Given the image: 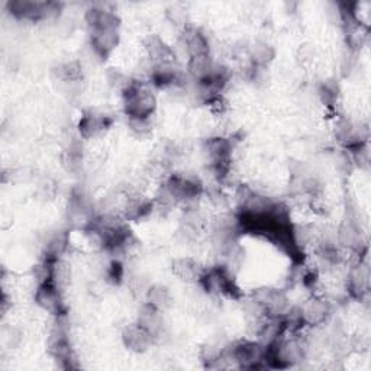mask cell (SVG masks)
<instances>
[{
	"instance_id": "obj_9",
	"label": "cell",
	"mask_w": 371,
	"mask_h": 371,
	"mask_svg": "<svg viewBox=\"0 0 371 371\" xmlns=\"http://www.w3.org/2000/svg\"><path fill=\"white\" fill-rule=\"evenodd\" d=\"M37 301L41 308L51 313H57L61 309V290L50 278L44 280L37 292Z\"/></svg>"
},
{
	"instance_id": "obj_18",
	"label": "cell",
	"mask_w": 371,
	"mask_h": 371,
	"mask_svg": "<svg viewBox=\"0 0 371 371\" xmlns=\"http://www.w3.org/2000/svg\"><path fill=\"white\" fill-rule=\"evenodd\" d=\"M251 57L255 61V64L266 65L273 60L274 50L271 48V45L266 42H257L251 46Z\"/></svg>"
},
{
	"instance_id": "obj_3",
	"label": "cell",
	"mask_w": 371,
	"mask_h": 371,
	"mask_svg": "<svg viewBox=\"0 0 371 371\" xmlns=\"http://www.w3.org/2000/svg\"><path fill=\"white\" fill-rule=\"evenodd\" d=\"M164 188L177 202H190L202 195V183L195 176L173 174Z\"/></svg>"
},
{
	"instance_id": "obj_12",
	"label": "cell",
	"mask_w": 371,
	"mask_h": 371,
	"mask_svg": "<svg viewBox=\"0 0 371 371\" xmlns=\"http://www.w3.org/2000/svg\"><path fill=\"white\" fill-rule=\"evenodd\" d=\"M136 322L155 338L162 331V311L150 304H144L138 312Z\"/></svg>"
},
{
	"instance_id": "obj_21",
	"label": "cell",
	"mask_w": 371,
	"mask_h": 371,
	"mask_svg": "<svg viewBox=\"0 0 371 371\" xmlns=\"http://www.w3.org/2000/svg\"><path fill=\"white\" fill-rule=\"evenodd\" d=\"M108 277L110 278V282L113 283H119L121 278L124 277V268H122V264L118 263V261H113L109 267V271H108Z\"/></svg>"
},
{
	"instance_id": "obj_13",
	"label": "cell",
	"mask_w": 371,
	"mask_h": 371,
	"mask_svg": "<svg viewBox=\"0 0 371 371\" xmlns=\"http://www.w3.org/2000/svg\"><path fill=\"white\" fill-rule=\"evenodd\" d=\"M110 124L112 121L108 118V116L89 113L83 116L79 128H80V134L84 138H91V136H96L100 132H103Z\"/></svg>"
},
{
	"instance_id": "obj_15",
	"label": "cell",
	"mask_w": 371,
	"mask_h": 371,
	"mask_svg": "<svg viewBox=\"0 0 371 371\" xmlns=\"http://www.w3.org/2000/svg\"><path fill=\"white\" fill-rule=\"evenodd\" d=\"M147 304L155 306L157 309L164 312L173 304V296L170 290L162 285H154L147 290Z\"/></svg>"
},
{
	"instance_id": "obj_20",
	"label": "cell",
	"mask_w": 371,
	"mask_h": 371,
	"mask_svg": "<svg viewBox=\"0 0 371 371\" xmlns=\"http://www.w3.org/2000/svg\"><path fill=\"white\" fill-rule=\"evenodd\" d=\"M58 72L64 80H76L80 77V68H74V64H65Z\"/></svg>"
},
{
	"instance_id": "obj_19",
	"label": "cell",
	"mask_w": 371,
	"mask_h": 371,
	"mask_svg": "<svg viewBox=\"0 0 371 371\" xmlns=\"http://www.w3.org/2000/svg\"><path fill=\"white\" fill-rule=\"evenodd\" d=\"M319 95L325 103H328L331 106L338 98V86H335L334 83H328V82L323 83L320 86Z\"/></svg>"
},
{
	"instance_id": "obj_6",
	"label": "cell",
	"mask_w": 371,
	"mask_h": 371,
	"mask_svg": "<svg viewBox=\"0 0 371 371\" xmlns=\"http://www.w3.org/2000/svg\"><path fill=\"white\" fill-rule=\"evenodd\" d=\"M9 9L12 15L20 19H41L50 16L51 13L57 12L56 4H41V2H11Z\"/></svg>"
},
{
	"instance_id": "obj_11",
	"label": "cell",
	"mask_w": 371,
	"mask_h": 371,
	"mask_svg": "<svg viewBox=\"0 0 371 371\" xmlns=\"http://www.w3.org/2000/svg\"><path fill=\"white\" fill-rule=\"evenodd\" d=\"M173 273L181 282L193 283L200 280L204 271L196 260L190 257H181L173 261Z\"/></svg>"
},
{
	"instance_id": "obj_1",
	"label": "cell",
	"mask_w": 371,
	"mask_h": 371,
	"mask_svg": "<svg viewBox=\"0 0 371 371\" xmlns=\"http://www.w3.org/2000/svg\"><path fill=\"white\" fill-rule=\"evenodd\" d=\"M87 25L90 28L91 45L95 51L106 57L119 42V19L115 13L93 8L86 15Z\"/></svg>"
},
{
	"instance_id": "obj_2",
	"label": "cell",
	"mask_w": 371,
	"mask_h": 371,
	"mask_svg": "<svg viewBox=\"0 0 371 371\" xmlns=\"http://www.w3.org/2000/svg\"><path fill=\"white\" fill-rule=\"evenodd\" d=\"M155 103L152 93L141 84L131 82L124 89V106L129 119H150L155 110Z\"/></svg>"
},
{
	"instance_id": "obj_7",
	"label": "cell",
	"mask_w": 371,
	"mask_h": 371,
	"mask_svg": "<svg viewBox=\"0 0 371 371\" xmlns=\"http://www.w3.org/2000/svg\"><path fill=\"white\" fill-rule=\"evenodd\" d=\"M122 339L128 350L134 353H145L152 344L154 337L138 322L128 325L122 332Z\"/></svg>"
},
{
	"instance_id": "obj_8",
	"label": "cell",
	"mask_w": 371,
	"mask_h": 371,
	"mask_svg": "<svg viewBox=\"0 0 371 371\" xmlns=\"http://www.w3.org/2000/svg\"><path fill=\"white\" fill-rule=\"evenodd\" d=\"M330 313H331V306L328 301L323 299H318V297L308 300L304 305V308L300 309L301 320L311 325V327H316V325L323 323L328 319Z\"/></svg>"
},
{
	"instance_id": "obj_10",
	"label": "cell",
	"mask_w": 371,
	"mask_h": 371,
	"mask_svg": "<svg viewBox=\"0 0 371 371\" xmlns=\"http://www.w3.org/2000/svg\"><path fill=\"white\" fill-rule=\"evenodd\" d=\"M145 50L155 65L173 64L176 61V54L173 53V50L157 35H152L145 41Z\"/></svg>"
},
{
	"instance_id": "obj_14",
	"label": "cell",
	"mask_w": 371,
	"mask_h": 371,
	"mask_svg": "<svg viewBox=\"0 0 371 371\" xmlns=\"http://www.w3.org/2000/svg\"><path fill=\"white\" fill-rule=\"evenodd\" d=\"M184 44H186V50H188L190 58L209 56V41L197 30H192L186 34Z\"/></svg>"
},
{
	"instance_id": "obj_5",
	"label": "cell",
	"mask_w": 371,
	"mask_h": 371,
	"mask_svg": "<svg viewBox=\"0 0 371 371\" xmlns=\"http://www.w3.org/2000/svg\"><path fill=\"white\" fill-rule=\"evenodd\" d=\"M264 353L266 348L261 344L241 341L232 346L229 357L242 368H259L260 363L264 361Z\"/></svg>"
},
{
	"instance_id": "obj_4",
	"label": "cell",
	"mask_w": 371,
	"mask_h": 371,
	"mask_svg": "<svg viewBox=\"0 0 371 371\" xmlns=\"http://www.w3.org/2000/svg\"><path fill=\"white\" fill-rule=\"evenodd\" d=\"M254 300L264 309L266 315L278 318L285 316L290 311V301L287 296L277 289H260L254 293Z\"/></svg>"
},
{
	"instance_id": "obj_16",
	"label": "cell",
	"mask_w": 371,
	"mask_h": 371,
	"mask_svg": "<svg viewBox=\"0 0 371 371\" xmlns=\"http://www.w3.org/2000/svg\"><path fill=\"white\" fill-rule=\"evenodd\" d=\"M368 270L363 266H358L356 270H353L350 275V292L356 297H363L368 293L370 280H368Z\"/></svg>"
},
{
	"instance_id": "obj_17",
	"label": "cell",
	"mask_w": 371,
	"mask_h": 371,
	"mask_svg": "<svg viewBox=\"0 0 371 371\" xmlns=\"http://www.w3.org/2000/svg\"><path fill=\"white\" fill-rule=\"evenodd\" d=\"M178 74L176 72V68L173 64H162V65H155L152 72V82L158 87H167L173 84L177 80Z\"/></svg>"
}]
</instances>
